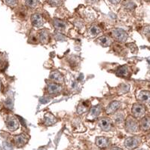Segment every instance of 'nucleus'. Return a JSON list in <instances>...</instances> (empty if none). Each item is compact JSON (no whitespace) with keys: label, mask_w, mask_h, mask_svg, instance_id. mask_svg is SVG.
Masks as SVG:
<instances>
[{"label":"nucleus","mask_w":150,"mask_h":150,"mask_svg":"<svg viewBox=\"0 0 150 150\" xmlns=\"http://www.w3.org/2000/svg\"><path fill=\"white\" fill-rule=\"evenodd\" d=\"M112 37L119 42H125L127 39L128 35L127 33L122 29H115L112 31Z\"/></svg>","instance_id":"f257e3e1"},{"label":"nucleus","mask_w":150,"mask_h":150,"mask_svg":"<svg viewBox=\"0 0 150 150\" xmlns=\"http://www.w3.org/2000/svg\"><path fill=\"white\" fill-rule=\"evenodd\" d=\"M126 131L129 133H134L138 130V123L134 117L128 116L125 121Z\"/></svg>","instance_id":"f03ea898"},{"label":"nucleus","mask_w":150,"mask_h":150,"mask_svg":"<svg viewBox=\"0 0 150 150\" xmlns=\"http://www.w3.org/2000/svg\"><path fill=\"white\" fill-rule=\"evenodd\" d=\"M146 109L143 105L140 103H134L132 106V114L135 118H142L145 114Z\"/></svg>","instance_id":"7ed1b4c3"},{"label":"nucleus","mask_w":150,"mask_h":150,"mask_svg":"<svg viewBox=\"0 0 150 150\" xmlns=\"http://www.w3.org/2000/svg\"><path fill=\"white\" fill-rule=\"evenodd\" d=\"M140 139L136 137H128L125 140V146L127 149H134L138 146L139 144Z\"/></svg>","instance_id":"20e7f679"},{"label":"nucleus","mask_w":150,"mask_h":150,"mask_svg":"<svg viewBox=\"0 0 150 150\" xmlns=\"http://www.w3.org/2000/svg\"><path fill=\"white\" fill-rule=\"evenodd\" d=\"M112 125V120L109 118H102L99 121V126L103 131H110Z\"/></svg>","instance_id":"39448f33"},{"label":"nucleus","mask_w":150,"mask_h":150,"mask_svg":"<svg viewBox=\"0 0 150 150\" xmlns=\"http://www.w3.org/2000/svg\"><path fill=\"white\" fill-rule=\"evenodd\" d=\"M6 126L8 128V130L11 131H16L19 127L18 120L14 117H8L6 121Z\"/></svg>","instance_id":"423d86ee"},{"label":"nucleus","mask_w":150,"mask_h":150,"mask_svg":"<svg viewBox=\"0 0 150 150\" xmlns=\"http://www.w3.org/2000/svg\"><path fill=\"white\" fill-rule=\"evenodd\" d=\"M31 21H32L33 25L35 27H40L44 24L43 18L42 15L39 14H33L31 16Z\"/></svg>","instance_id":"0eeeda50"},{"label":"nucleus","mask_w":150,"mask_h":150,"mask_svg":"<svg viewBox=\"0 0 150 150\" xmlns=\"http://www.w3.org/2000/svg\"><path fill=\"white\" fill-rule=\"evenodd\" d=\"M100 113L101 106L100 105H97V106L91 108V110H90V112H89L88 116V119H91V120H94V119H95L96 118L99 116Z\"/></svg>","instance_id":"6e6552de"},{"label":"nucleus","mask_w":150,"mask_h":150,"mask_svg":"<svg viewBox=\"0 0 150 150\" xmlns=\"http://www.w3.org/2000/svg\"><path fill=\"white\" fill-rule=\"evenodd\" d=\"M50 79L57 83H63L64 81V76L58 71H53L50 74Z\"/></svg>","instance_id":"1a4fd4ad"},{"label":"nucleus","mask_w":150,"mask_h":150,"mask_svg":"<svg viewBox=\"0 0 150 150\" xmlns=\"http://www.w3.org/2000/svg\"><path fill=\"white\" fill-rule=\"evenodd\" d=\"M121 103L118 101H113L110 103L107 108L106 109V112L107 114H112V113L115 112L117 110L120 108Z\"/></svg>","instance_id":"9d476101"},{"label":"nucleus","mask_w":150,"mask_h":150,"mask_svg":"<svg viewBox=\"0 0 150 150\" xmlns=\"http://www.w3.org/2000/svg\"><path fill=\"white\" fill-rule=\"evenodd\" d=\"M109 139L104 137H98L96 138V145L100 148H106L109 146Z\"/></svg>","instance_id":"9b49d317"},{"label":"nucleus","mask_w":150,"mask_h":150,"mask_svg":"<svg viewBox=\"0 0 150 150\" xmlns=\"http://www.w3.org/2000/svg\"><path fill=\"white\" fill-rule=\"evenodd\" d=\"M62 87L59 85L58 84L51 83L48 85V91L51 94H57L59 92L61 91Z\"/></svg>","instance_id":"f8f14e48"},{"label":"nucleus","mask_w":150,"mask_h":150,"mask_svg":"<svg viewBox=\"0 0 150 150\" xmlns=\"http://www.w3.org/2000/svg\"><path fill=\"white\" fill-rule=\"evenodd\" d=\"M138 99L142 102L149 103L150 102V91H142L138 94Z\"/></svg>","instance_id":"ddd939ff"},{"label":"nucleus","mask_w":150,"mask_h":150,"mask_svg":"<svg viewBox=\"0 0 150 150\" xmlns=\"http://www.w3.org/2000/svg\"><path fill=\"white\" fill-rule=\"evenodd\" d=\"M14 142H15V144L18 146L21 147L23 146V145H25L27 142V137L23 135V134H21V135H18L14 137Z\"/></svg>","instance_id":"4468645a"},{"label":"nucleus","mask_w":150,"mask_h":150,"mask_svg":"<svg viewBox=\"0 0 150 150\" xmlns=\"http://www.w3.org/2000/svg\"><path fill=\"white\" fill-rule=\"evenodd\" d=\"M140 127L143 131H148L150 129V117H143L140 122Z\"/></svg>","instance_id":"2eb2a0df"},{"label":"nucleus","mask_w":150,"mask_h":150,"mask_svg":"<svg viewBox=\"0 0 150 150\" xmlns=\"http://www.w3.org/2000/svg\"><path fill=\"white\" fill-rule=\"evenodd\" d=\"M57 122V119L51 113H47L45 115V124L46 125H51Z\"/></svg>","instance_id":"dca6fc26"},{"label":"nucleus","mask_w":150,"mask_h":150,"mask_svg":"<svg viewBox=\"0 0 150 150\" xmlns=\"http://www.w3.org/2000/svg\"><path fill=\"white\" fill-rule=\"evenodd\" d=\"M129 68L127 66H122V67H119L117 70L116 73L118 76H127L129 75Z\"/></svg>","instance_id":"f3484780"},{"label":"nucleus","mask_w":150,"mask_h":150,"mask_svg":"<svg viewBox=\"0 0 150 150\" xmlns=\"http://www.w3.org/2000/svg\"><path fill=\"white\" fill-rule=\"evenodd\" d=\"M53 23L55 28L58 30H64L66 28V24L64 21L59 19H54Z\"/></svg>","instance_id":"a211bd4d"},{"label":"nucleus","mask_w":150,"mask_h":150,"mask_svg":"<svg viewBox=\"0 0 150 150\" xmlns=\"http://www.w3.org/2000/svg\"><path fill=\"white\" fill-rule=\"evenodd\" d=\"M98 42L103 47H108V46H110L111 45V39L108 37V36H105V35L99 38Z\"/></svg>","instance_id":"6ab92c4d"},{"label":"nucleus","mask_w":150,"mask_h":150,"mask_svg":"<svg viewBox=\"0 0 150 150\" xmlns=\"http://www.w3.org/2000/svg\"><path fill=\"white\" fill-rule=\"evenodd\" d=\"M48 37H49V34H48V32L47 30H42L40 33H39V39H40V41L43 44L48 42Z\"/></svg>","instance_id":"aec40b11"},{"label":"nucleus","mask_w":150,"mask_h":150,"mask_svg":"<svg viewBox=\"0 0 150 150\" xmlns=\"http://www.w3.org/2000/svg\"><path fill=\"white\" fill-rule=\"evenodd\" d=\"M101 32V29L97 25H93L89 29V33L91 36H96Z\"/></svg>","instance_id":"412c9836"},{"label":"nucleus","mask_w":150,"mask_h":150,"mask_svg":"<svg viewBox=\"0 0 150 150\" xmlns=\"http://www.w3.org/2000/svg\"><path fill=\"white\" fill-rule=\"evenodd\" d=\"M26 5L27 7L30 8H35L37 6L39 1L38 0H25Z\"/></svg>","instance_id":"4be33fe9"},{"label":"nucleus","mask_w":150,"mask_h":150,"mask_svg":"<svg viewBox=\"0 0 150 150\" xmlns=\"http://www.w3.org/2000/svg\"><path fill=\"white\" fill-rule=\"evenodd\" d=\"M88 106L85 105V103H81L79 106L78 109H77V112H78L79 114H82V113L85 112L88 110Z\"/></svg>","instance_id":"5701e85b"},{"label":"nucleus","mask_w":150,"mask_h":150,"mask_svg":"<svg viewBox=\"0 0 150 150\" xmlns=\"http://www.w3.org/2000/svg\"><path fill=\"white\" fill-rule=\"evenodd\" d=\"M115 120L117 123L121 124L124 121V114L122 112L117 113L115 116Z\"/></svg>","instance_id":"b1692460"},{"label":"nucleus","mask_w":150,"mask_h":150,"mask_svg":"<svg viewBox=\"0 0 150 150\" xmlns=\"http://www.w3.org/2000/svg\"><path fill=\"white\" fill-rule=\"evenodd\" d=\"M3 1L9 7H15L17 6V4H18L17 0H3Z\"/></svg>","instance_id":"393cba45"},{"label":"nucleus","mask_w":150,"mask_h":150,"mask_svg":"<svg viewBox=\"0 0 150 150\" xmlns=\"http://www.w3.org/2000/svg\"><path fill=\"white\" fill-rule=\"evenodd\" d=\"M48 2L52 6H59L62 4V0H48Z\"/></svg>","instance_id":"a878e982"},{"label":"nucleus","mask_w":150,"mask_h":150,"mask_svg":"<svg viewBox=\"0 0 150 150\" xmlns=\"http://www.w3.org/2000/svg\"><path fill=\"white\" fill-rule=\"evenodd\" d=\"M143 31H144L145 35H147L148 37L150 38V26H147V27H145Z\"/></svg>","instance_id":"bb28decb"},{"label":"nucleus","mask_w":150,"mask_h":150,"mask_svg":"<svg viewBox=\"0 0 150 150\" xmlns=\"http://www.w3.org/2000/svg\"><path fill=\"white\" fill-rule=\"evenodd\" d=\"M108 1H110L112 4H118L121 2V0H108Z\"/></svg>","instance_id":"cd10ccee"},{"label":"nucleus","mask_w":150,"mask_h":150,"mask_svg":"<svg viewBox=\"0 0 150 150\" xmlns=\"http://www.w3.org/2000/svg\"><path fill=\"white\" fill-rule=\"evenodd\" d=\"M111 150H123V149L118 148V147H113V148L111 149Z\"/></svg>","instance_id":"c85d7f7f"},{"label":"nucleus","mask_w":150,"mask_h":150,"mask_svg":"<svg viewBox=\"0 0 150 150\" xmlns=\"http://www.w3.org/2000/svg\"><path fill=\"white\" fill-rule=\"evenodd\" d=\"M87 1L89 2H96V1H97V0H87Z\"/></svg>","instance_id":"c756f323"},{"label":"nucleus","mask_w":150,"mask_h":150,"mask_svg":"<svg viewBox=\"0 0 150 150\" xmlns=\"http://www.w3.org/2000/svg\"><path fill=\"white\" fill-rule=\"evenodd\" d=\"M1 87H2V82H1V80H0V90H1Z\"/></svg>","instance_id":"7c9ffc66"},{"label":"nucleus","mask_w":150,"mask_h":150,"mask_svg":"<svg viewBox=\"0 0 150 150\" xmlns=\"http://www.w3.org/2000/svg\"><path fill=\"white\" fill-rule=\"evenodd\" d=\"M136 150H143V149H136Z\"/></svg>","instance_id":"2f4dec72"},{"label":"nucleus","mask_w":150,"mask_h":150,"mask_svg":"<svg viewBox=\"0 0 150 150\" xmlns=\"http://www.w3.org/2000/svg\"><path fill=\"white\" fill-rule=\"evenodd\" d=\"M149 1H150V0H149Z\"/></svg>","instance_id":"473e14b6"}]
</instances>
